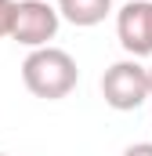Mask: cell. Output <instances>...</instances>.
Segmentation results:
<instances>
[{
    "label": "cell",
    "mask_w": 152,
    "mask_h": 156,
    "mask_svg": "<svg viewBox=\"0 0 152 156\" xmlns=\"http://www.w3.org/2000/svg\"><path fill=\"white\" fill-rule=\"evenodd\" d=\"M102 98L116 113H134L152 98L149 87V69L138 58H119L102 73Z\"/></svg>",
    "instance_id": "obj_2"
},
{
    "label": "cell",
    "mask_w": 152,
    "mask_h": 156,
    "mask_svg": "<svg viewBox=\"0 0 152 156\" xmlns=\"http://www.w3.org/2000/svg\"><path fill=\"white\" fill-rule=\"evenodd\" d=\"M62 15L58 7H51L47 0H18L15 11V26H11V40L26 44V47H51V40L58 37Z\"/></svg>",
    "instance_id": "obj_3"
},
{
    "label": "cell",
    "mask_w": 152,
    "mask_h": 156,
    "mask_svg": "<svg viewBox=\"0 0 152 156\" xmlns=\"http://www.w3.org/2000/svg\"><path fill=\"white\" fill-rule=\"evenodd\" d=\"M76 58L62 47H36L26 55L22 62V83L29 94H36L43 102H58V98H69L76 91Z\"/></svg>",
    "instance_id": "obj_1"
},
{
    "label": "cell",
    "mask_w": 152,
    "mask_h": 156,
    "mask_svg": "<svg viewBox=\"0 0 152 156\" xmlns=\"http://www.w3.org/2000/svg\"><path fill=\"white\" fill-rule=\"evenodd\" d=\"M15 11H18V4H15V0H0V40H4V37H11Z\"/></svg>",
    "instance_id": "obj_6"
},
{
    "label": "cell",
    "mask_w": 152,
    "mask_h": 156,
    "mask_svg": "<svg viewBox=\"0 0 152 156\" xmlns=\"http://www.w3.org/2000/svg\"><path fill=\"white\" fill-rule=\"evenodd\" d=\"M116 37L130 58L152 55V0H130L116 15Z\"/></svg>",
    "instance_id": "obj_4"
},
{
    "label": "cell",
    "mask_w": 152,
    "mask_h": 156,
    "mask_svg": "<svg viewBox=\"0 0 152 156\" xmlns=\"http://www.w3.org/2000/svg\"><path fill=\"white\" fill-rule=\"evenodd\" d=\"M149 87H152V66H149Z\"/></svg>",
    "instance_id": "obj_8"
},
{
    "label": "cell",
    "mask_w": 152,
    "mask_h": 156,
    "mask_svg": "<svg viewBox=\"0 0 152 156\" xmlns=\"http://www.w3.org/2000/svg\"><path fill=\"white\" fill-rule=\"evenodd\" d=\"M0 156H7V153H0Z\"/></svg>",
    "instance_id": "obj_9"
},
{
    "label": "cell",
    "mask_w": 152,
    "mask_h": 156,
    "mask_svg": "<svg viewBox=\"0 0 152 156\" xmlns=\"http://www.w3.org/2000/svg\"><path fill=\"white\" fill-rule=\"evenodd\" d=\"M123 156H152V142H134L123 149Z\"/></svg>",
    "instance_id": "obj_7"
},
{
    "label": "cell",
    "mask_w": 152,
    "mask_h": 156,
    "mask_svg": "<svg viewBox=\"0 0 152 156\" xmlns=\"http://www.w3.org/2000/svg\"><path fill=\"white\" fill-rule=\"evenodd\" d=\"M109 11H112V0H58V15L76 29H91L105 22Z\"/></svg>",
    "instance_id": "obj_5"
}]
</instances>
